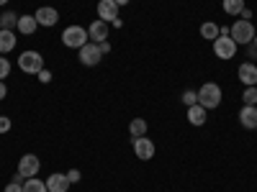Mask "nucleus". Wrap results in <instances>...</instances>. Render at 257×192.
Returning a JSON list of instances; mask_svg holds the SVG:
<instances>
[{
	"instance_id": "obj_11",
	"label": "nucleus",
	"mask_w": 257,
	"mask_h": 192,
	"mask_svg": "<svg viewBox=\"0 0 257 192\" xmlns=\"http://www.w3.org/2000/svg\"><path fill=\"white\" fill-rule=\"evenodd\" d=\"M88 36L90 41H95V44H100V41H108V24L105 20H93V24L88 26Z\"/></svg>"
},
{
	"instance_id": "obj_27",
	"label": "nucleus",
	"mask_w": 257,
	"mask_h": 192,
	"mask_svg": "<svg viewBox=\"0 0 257 192\" xmlns=\"http://www.w3.org/2000/svg\"><path fill=\"white\" fill-rule=\"evenodd\" d=\"M80 169H70V172H67V180H70V184H77L80 182Z\"/></svg>"
},
{
	"instance_id": "obj_2",
	"label": "nucleus",
	"mask_w": 257,
	"mask_h": 192,
	"mask_svg": "<svg viewBox=\"0 0 257 192\" xmlns=\"http://www.w3.org/2000/svg\"><path fill=\"white\" fill-rule=\"evenodd\" d=\"M88 41H90V36H88V31H85L82 26H67L62 31V44L67 49H82Z\"/></svg>"
},
{
	"instance_id": "obj_18",
	"label": "nucleus",
	"mask_w": 257,
	"mask_h": 192,
	"mask_svg": "<svg viewBox=\"0 0 257 192\" xmlns=\"http://www.w3.org/2000/svg\"><path fill=\"white\" fill-rule=\"evenodd\" d=\"M149 131V126L144 118H134L132 123H128V134H132V138H139V136H147Z\"/></svg>"
},
{
	"instance_id": "obj_23",
	"label": "nucleus",
	"mask_w": 257,
	"mask_h": 192,
	"mask_svg": "<svg viewBox=\"0 0 257 192\" xmlns=\"http://www.w3.org/2000/svg\"><path fill=\"white\" fill-rule=\"evenodd\" d=\"M242 100H244V105H257V84H252V88H244Z\"/></svg>"
},
{
	"instance_id": "obj_25",
	"label": "nucleus",
	"mask_w": 257,
	"mask_h": 192,
	"mask_svg": "<svg viewBox=\"0 0 257 192\" xmlns=\"http://www.w3.org/2000/svg\"><path fill=\"white\" fill-rule=\"evenodd\" d=\"M11 74V62H8V56H0V80H6Z\"/></svg>"
},
{
	"instance_id": "obj_26",
	"label": "nucleus",
	"mask_w": 257,
	"mask_h": 192,
	"mask_svg": "<svg viewBox=\"0 0 257 192\" xmlns=\"http://www.w3.org/2000/svg\"><path fill=\"white\" fill-rule=\"evenodd\" d=\"M13 128V123H11V118L8 116H0V134H8Z\"/></svg>"
},
{
	"instance_id": "obj_7",
	"label": "nucleus",
	"mask_w": 257,
	"mask_h": 192,
	"mask_svg": "<svg viewBox=\"0 0 257 192\" xmlns=\"http://www.w3.org/2000/svg\"><path fill=\"white\" fill-rule=\"evenodd\" d=\"M132 146H134V154H137V159H142V162L155 159V144H152V138H147V136L132 138Z\"/></svg>"
},
{
	"instance_id": "obj_15",
	"label": "nucleus",
	"mask_w": 257,
	"mask_h": 192,
	"mask_svg": "<svg viewBox=\"0 0 257 192\" xmlns=\"http://www.w3.org/2000/svg\"><path fill=\"white\" fill-rule=\"evenodd\" d=\"M206 118H208V110H206V108H201L198 102L188 108V123H190V126H203V123H206Z\"/></svg>"
},
{
	"instance_id": "obj_10",
	"label": "nucleus",
	"mask_w": 257,
	"mask_h": 192,
	"mask_svg": "<svg viewBox=\"0 0 257 192\" xmlns=\"http://www.w3.org/2000/svg\"><path fill=\"white\" fill-rule=\"evenodd\" d=\"M98 18L105 20V24H113V20L118 18L116 0H98Z\"/></svg>"
},
{
	"instance_id": "obj_13",
	"label": "nucleus",
	"mask_w": 257,
	"mask_h": 192,
	"mask_svg": "<svg viewBox=\"0 0 257 192\" xmlns=\"http://www.w3.org/2000/svg\"><path fill=\"white\" fill-rule=\"evenodd\" d=\"M237 74H239V80L247 84V88H252V84H257V64H254V62H244V64H239Z\"/></svg>"
},
{
	"instance_id": "obj_14",
	"label": "nucleus",
	"mask_w": 257,
	"mask_h": 192,
	"mask_svg": "<svg viewBox=\"0 0 257 192\" xmlns=\"http://www.w3.org/2000/svg\"><path fill=\"white\" fill-rule=\"evenodd\" d=\"M239 123L247 128V131H254V128H257V105H242Z\"/></svg>"
},
{
	"instance_id": "obj_9",
	"label": "nucleus",
	"mask_w": 257,
	"mask_h": 192,
	"mask_svg": "<svg viewBox=\"0 0 257 192\" xmlns=\"http://www.w3.org/2000/svg\"><path fill=\"white\" fill-rule=\"evenodd\" d=\"M34 18H36V24H39V26L52 28V26H57L59 13H57V8H52V6H41V8L34 13Z\"/></svg>"
},
{
	"instance_id": "obj_36",
	"label": "nucleus",
	"mask_w": 257,
	"mask_h": 192,
	"mask_svg": "<svg viewBox=\"0 0 257 192\" xmlns=\"http://www.w3.org/2000/svg\"><path fill=\"white\" fill-rule=\"evenodd\" d=\"M0 31H3V24H0Z\"/></svg>"
},
{
	"instance_id": "obj_35",
	"label": "nucleus",
	"mask_w": 257,
	"mask_h": 192,
	"mask_svg": "<svg viewBox=\"0 0 257 192\" xmlns=\"http://www.w3.org/2000/svg\"><path fill=\"white\" fill-rule=\"evenodd\" d=\"M6 3H8V0H0V6H6Z\"/></svg>"
},
{
	"instance_id": "obj_20",
	"label": "nucleus",
	"mask_w": 257,
	"mask_h": 192,
	"mask_svg": "<svg viewBox=\"0 0 257 192\" xmlns=\"http://www.w3.org/2000/svg\"><path fill=\"white\" fill-rule=\"evenodd\" d=\"M221 8H224V13H229V16H239L247 6H244V0H224Z\"/></svg>"
},
{
	"instance_id": "obj_8",
	"label": "nucleus",
	"mask_w": 257,
	"mask_h": 192,
	"mask_svg": "<svg viewBox=\"0 0 257 192\" xmlns=\"http://www.w3.org/2000/svg\"><path fill=\"white\" fill-rule=\"evenodd\" d=\"M39 166H41V162H39V156H36V154H24V156L18 159V172L24 174L26 180L39 174Z\"/></svg>"
},
{
	"instance_id": "obj_6",
	"label": "nucleus",
	"mask_w": 257,
	"mask_h": 192,
	"mask_svg": "<svg viewBox=\"0 0 257 192\" xmlns=\"http://www.w3.org/2000/svg\"><path fill=\"white\" fill-rule=\"evenodd\" d=\"M80 54V64H82V67H95V64L103 59V54H100V49H98V44H95V41H88V44H85L82 49H77Z\"/></svg>"
},
{
	"instance_id": "obj_4",
	"label": "nucleus",
	"mask_w": 257,
	"mask_h": 192,
	"mask_svg": "<svg viewBox=\"0 0 257 192\" xmlns=\"http://www.w3.org/2000/svg\"><path fill=\"white\" fill-rule=\"evenodd\" d=\"M18 67L26 74H39L41 70H44V56H41L39 52H34V49H26L18 56Z\"/></svg>"
},
{
	"instance_id": "obj_22",
	"label": "nucleus",
	"mask_w": 257,
	"mask_h": 192,
	"mask_svg": "<svg viewBox=\"0 0 257 192\" xmlns=\"http://www.w3.org/2000/svg\"><path fill=\"white\" fill-rule=\"evenodd\" d=\"M0 24H3V28H11L13 31V26H18V16L13 10H6L3 16H0Z\"/></svg>"
},
{
	"instance_id": "obj_5",
	"label": "nucleus",
	"mask_w": 257,
	"mask_h": 192,
	"mask_svg": "<svg viewBox=\"0 0 257 192\" xmlns=\"http://www.w3.org/2000/svg\"><path fill=\"white\" fill-rule=\"evenodd\" d=\"M213 54H216L219 59H234L237 56V44H234L231 36H219L216 41H213Z\"/></svg>"
},
{
	"instance_id": "obj_31",
	"label": "nucleus",
	"mask_w": 257,
	"mask_h": 192,
	"mask_svg": "<svg viewBox=\"0 0 257 192\" xmlns=\"http://www.w3.org/2000/svg\"><path fill=\"white\" fill-rule=\"evenodd\" d=\"M98 49H100V54H103V56H105V54H111V44H108V41H100Z\"/></svg>"
},
{
	"instance_id": "obj_12",
	"label": "nucleus",
	"mask_w": 257,
	"mask_h": 192,
	"mask_svg": "<svg viewBox=\"0 0 257 192\" xmlns=\"http://www.w3.org/2000/svg\"><path fill=\"white\" fill-rule=\"evenodd\" d=\"M70 187H72V184H70L67 174H62V172H54V174L47 177V190H49V192H67Z\"/></svg>"
},
{
	"instance_id": "obj_29",
	"label": "nucleus",
	"mask_w": 257,
	"mask_h": 192,
	"mask_svg": "<svg viewBox=\"0 0 257 192\" xmlns=\"http://www.w3.org/2000/svg\"><path fill=\"white\" fill-rule=\"evenodd\" d=\"M39 82H44V84L52 82V72H49V70H41V72H39Z\"/></svg>"
},
{
	"instance_id": "obj_28",
	"label": "nucleus",
	"mask_w": 257,
	"mask_h": 192,
	"mask_svg": "<svg viewBox=\"0 0 257 192\" xmlns=\"http://www.w3.org/2000/svg\"><path fill=\"white\" fill-rule=\"evenodd\" d=\"M3 192H24V184H18V182H8Z\"/></svg>"
},
{
	"instance_id": "obj_24",
	"label": "nucleus",
	"mask_w": 257,
	"mask_h": 192,
	"mask_svg": "<svg viewBox=\"0 0 257 192\" xmlns=\"http://www.w3.org/2000/svg\"><path fill=\"white\" fill-rule=\"evenodd\" d=\"M183 102H185V108L196 105V102H198V92H196V90H185V92H183Z\"/></svg>"
},
{
	"instance_id": "obj_1",
	"label": "nucleus",
	"mask_w": 257,
	"mask_h": 192,
	"mask_svg": "<svg viewBox=\"0 0 257 192\" xmlns=\"http://www.w3.org/2000/svg\"><path fill=\"white\" fill-rule=\"evenodd\" d=\"M198 92V105L201 108H206V110H213V108H219L221 105V88L216 82H206L201 90H196Z\"/></svg>"
},
{
	"instance_id": "obj_17",
	"label": "nucleus",
	"mask_w": 257,
	"mask_h": 192,
	"mask_svg": "<svg viewBox=\"0 0 257 192\" xmlns=\"http://www.w3.org/2000/svg\"><path fill=\"white\" fill-rule=\"evenodd\" d=\"M24 36H31L36 28H39V24H36V18L34 16H18V26H16Z\"/></svg>"
},
{
	"instance_id": "obj_19",
	"label": "nucleus",
	"mask_w": 257,
	"mask_h": 192,
	"mask_svg": "<svg viewBox=\"0 0 257 192\" xmlns=\"http://www.w3.org/2000/svg\"><path fill=\"white\" fill-rule=\"evenodd\" d=\"M201 36L203 38H208V41H216L219 36H221V28L213 24V20H206V24L201 26Z\"/></svg>"
},
{
	"instance_id": "obj_33",
	"label": "nucleus",
	"mask_w": 257,
	"mask_h": 192,
	"mask_svg": "<svg viewBox=\"0 0 257 192\" xmlns=\"http://www.w3.org/2000/svg\"><path fill=\"white\" fill-rule=\"evenodd\" d=\"M239 18H244V20H252V10H249V8H244V10L239 13Z\"/></svg>"
},
{
	"instance_id": "obj_3",
	"label": "nucleus",
	"mask_w": 257,
	"mask_h": 192,
	"mask_svg": "<svg viewBox=\"0 0 257 192\" xmlns=\"http://www.w3.org/2000/svg\"><path fill=\"white\" fill-rule=\"evenodd\" d=\"M229 36L234 38V44H249V41L257 36L254 34V26H252V20H244V18H239V20H234V26L229 28Z\"/></svg>"
},
{
	"instance_id": "obj_32",
	"label": "nucleus",
	"mask_w": 257,
	"mask_h": 192,
	"mask_svg": "<svg viewBox=\"0 0 257 192\" xmlns=\"http://www.w3.org/2000/svg\"><path fill=\"white\" fill-rule=\"evenodd\" d=\"M8 98V88H6V80H0V100Z\"/></svg>"
},
{
	"instance_id": "obj_21",
	"label": "nucleus",
	"mask_w": 257,
	"mask_h": 192,
	"mask_svg": "<svg viewBox=\"0 0 257 192\" xmlns=\"http://www.w3.org/2000/svg\"><path fill=\"white\" fill-rule=\"evenodd\" d=\"M24 192H49V190H47V182H44V180L29 177V180L24 182Z\"/></svg>"
},
{
	"instance_id": "obj_30",
	"label": "nucleus",
	"mask_w": 257,
	"mask_h": 192,
	"mask_svg": "<svg viewBox=\"0 0 257 192\" xmlns=\"http://www.w3.org/2000/svg\"><path fill=\"white\" fill-rule=\"evenodd\" d=\"M247 46H249V56H252V59H257V36H254V38L249 41Z\"/></svg>"
},
{
	"instance_id": "obj_16",
	"label": "nucleus",
	"mask_w": 257,
	"mask_h": 192,
	"mask_svg": "<svg viewBox=\"0 0 257 192\" xmlns=\"http://www.w3.org/2000/svg\"><path fill=\"white\" fill-rule=\"evenodd\" d=\"M16 49V34L11 28H3L0 31V54H8Z\"/></svg>"
},
{
	"instance_id": "obj_34",
	"label": "nucleus",
	"mask_w": 257,
	"mask_h": 192,
	"mask_svg": "<svg viewBox=\"0 0 257 192\" xmlns=\"http://www.w3.org/2000/svg\"><path fill=\"white\" fill-rule=\"evenodd\" d=\"M116 6L121 8V6H128V0H116Z\"/></svg>"
}]
</instances>
